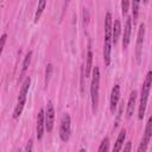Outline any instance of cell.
Masks as SVG:
<instances>
[{
	"label": "cell",
	"instance_id": "obj_1",
	"mask_svg": "<svg viewBox=\"0 0 152 152\" xmlns=\"http://www.w3.org/2000/svg\"><path fill=\"white\" fill-rule=\"evenodd\" d=\"M112 14L108 12L104 17V44H103V61L108 66L110 64V50H112Z\"/></svg>",
	"mask_w": 152,
	"mask_h": 152
},
{
	"label": "cell",
	"instance_id": "obj_2",
	"mask_svg": "<svg viewBox=\"0 0 152 152\" xmlns=\"http://www.w3.org/2000/svg\"><path fill=\"white\" fill-rule=\"evenodd\" d=\"M151 83H152V71H148L145 78V82L142 84L141 88V95H140V103H139V109H138V118L140 120H142L144 115H145V109L147 106V99L150 95V88H151Z\"/></svg>",
	"mask_w": 152,
	"mask_h": 152
},
{
	"label": "cell",
	"instance_id": "obj_3",
	"mask_svg": "<svg viewBox=\"0 0 152 152\" xmlns=\"http://www.w3.org/2000/svg\"><path fill=\"white\" fill-rule=\"evenodd\" d=\"M99 87H100V69L97 66H94L91 75V84H90V97H91V107L94 113H96L99 104Z\"/></svg>",
	"mask_w": 152,
	"mask_h": 152
},
{
	"label": "cell",
	"instance_id": "obj_4",
	"mask_svg": "<svg viewBox=\"0 0 152 152\" xmlns=\"http://www.w3.org/2000/svg\"><path fill=\"white\" fill-rule=\"evenodd\" d=\"M71 133V119L68 113H64L61 119V127H59V137L62 141H68Z\"/></svg>",
	"mask_w": 152,
	"mask_h": 152
},
{
	"label": "cell",
	"instance_id": "obj_5",
	"mask_svg": "<svg viewBox=\"0 0 152 152\" xmlns=\"http://www.w3.org/2000/svg\"><path fill=\"white\" fill-rule=\"evenodd\" d=\"M53 121H55V108L51 101L46 103V108L44 110V126L48 132H51L53 128Z\"/></svg>",
	"mask_w": 152,
	"mask_h": 152
},
{
	"label": "cell",
	"instance_id": "obj_6",
	"mask_svg": "<svg viewBox=\"0 0 152 152\" xmlns=\"http://www.w3.org/2000/svg\"><path fill=\"white\" fill-rule=\"evenodd\" d=\"M145 37V24H140L138 30V38H137V46H135V57L137 62H141V55H142V43Z\"/></svg>",
	"mask_w": 152,
	"mask_h": 152
},
{
	"label": "cell",
	"instance_id": "obj_7",
	"mask_svg": "<svg viewBox=\"0 0 152 152\" xmlns=\"http://www.w3.org/2000/svg\"><path fill=\"white\" fill-rule=\"evenodd\" d=\"M151 135H152V119L150 118L147 124H146V128H145V134H144V138L140 142V146L138 147V151L139 152H145L147 150V145L151 140Z\"/></svg>",
	"mask_w": 152,
	"mask_h": 152
},
{
	"label": "cell",
	"instance_id": "obj_8",
	"mask_svg": "<svg viewBox=\"0 0 152 152\" xmlns=\"http://www.w3.org/2000/svg\"><path fill=\"white\" fill-rule=\"evenodd\" d=\"M131 32H132V18L128 17L126 19V24H125V28H124V38H122V48H124V50H126L128 44H129Z\"/></svg>",
	"mask_w": 152,
	"mask_h": 152
},
{
	"label": "cell",
	"instance_id": "obj_9",
	"mask_svg": "<svg viewBox=\"0 0 152 152\" xmlns=\"http://www.w3.org/2000/svg\"><path fill=\"white\" fill-rule=\"evenodd\" d=\"M119 99H120V86L119 84H115L113 88H112V93H110V112L114 113L116 107H118V102H119Z\"/></svg>",
	"mask_w": 152,
	"mask_h": 152
},
{
	"label": "cell",
	"instance_id": "obj_10",
	"mask_svg": "<svg viewBox=\"0 0 152 152\" xmlns=\"http://www.w3.org/2000/svg\"><path fill=\"white\" fill-rule=\"evenodd\" d=\"M30 84H31V78L30 77H26L25 81L23 82V86L20 88V91H19V96H18V103H24L26 102V96H27V93H28V89H30Z\"/></svg>",
	"mask_w": 152,
	"mask_h": 152
},
{
	"label": "cell",
	"instance_id": "obj_11",
	"mask_svg": "<svg viewBox=\"0 0 152 152\" xmlns=\"http://www.w3.org/2000/svg\"><path fill=\"white\" fill-rule=\"evenodd\" d=\"M44 110L40 109L37 116V139H42L44 134Z\"/></svg>",
	"mask_w": 152,
	"mask_h": 152
},
{
	"label": "cell",
	"instance_id": "obj_12",
	"mask_svg": "<svg viewBox=\"0 0 152 152\" xmlns=\"http://www.w3.org/2000/svg\"><path fill=\"white\" fill-rule=\"evenodd\" d=\"M120 33H121V23L119 19H116L114 24H112V44L115 45L118 43Z\"/></svg>",
	"mask_w": 152,
	"mask_h": 152
},
{
	"label": "cell",
	"instance_id": "obj_13",
	"mask_svg": "<svg viewBox=\"0 0 152 152\" xmlns=\"http://www.w3.org/2000/svg\"><path fill=\"white\" fill-rule=\"evenodd\" d=\"M135 100H137V90H133L129 95L128 103H127V118H131L133 115L134 107H135Z\"/></svg>",
	"mask_w": 152,
	"mask_h": 152
},
{
	"label": "cell",
	"instance_id": "obj_14",
	"mask_svg": "<svg viewBox=\"0 0 152 152\" xmlns=\"http://www.w3.org/2000/svg\"><path fill=\"white\" fill-rule=\"evenodd\" d=\"M31 57H32V51H28L24 58V62H23V68H21V72H20V80L25 76L27 69H28V65H30V62H31Z\"/></svg>",
	"mask_w": 152,
	"mask_h": 152
},
{
	"label": "cell",
	"instance_id": "obj_15",
	"mask_svg": "<svg viewBox=\"0 0 152 152\" xmlns=\"http://www.w3.org/2000/svg\"><path fill=\"white\" fill-rule=\"evenodd\" d=\"M125 138H126V129H121L119 135H118V139H116V142L114 145V151H120L122 148V145H124V141H125Z\"/></svg>",
	"mask_w": 152,
	"mask_h": 152
},
{
	"label": "cell",
	"instance_id": "obj_16",
	"mask_svg": "<svg viewBox=\"0 0 152 152\" xmlns=\"http://www.w3.org/2000/svg\"><path fill=\"white\" fill-rule=\"evenodd\" d=\"M46 1L48 0H39L38 1V7H37V11H36V14H34V23H38V20L40 19V17H42V14L45 10Z\"/></svg>",
	"mask_w": 152,
	"mask_h": 152
},
{
	"label": "cell",
	"instance_id": "obj_17",
	"mask_svg": "<svg viewBox=\"0 0 152 152\" xmlns=\"http://www.w3.org/2000/svg\"><path fill=\"white\" fill-rule=\"evenodd\" d=\"M91 63H93V52L89 49L88 50V53H87V63H86V66H84V76L86 77H89V75H90Z\"/></svg>",
	"mask_w": 152,
	"mask_h": 152
},
{
	"label": "cell",
	"instance_id": "obj_18",
	"mask_svg": "<svg viewBox=\"0 0 152 152\" xmlns=\"http://www.w3.org/2000/svg\"><path fill=\"white\" fill-rule=\"evenodd\" d=\"M139 5H140V0H132V12H133V20L135 21L138 19L139 15Z\"/></svg>",
	"mask_w": 152,
	"mask_h": 152
},
{
	"label": "cell",
	"instance_id": "obj_19",
	"mask_svg": "<svg viewBox=\"0 0 152 152\" xmlns=\"http://www.w3.org/2000/svg\"><path fill=\"white\" fill-rule=\"evenodd\" d=\"M109 150V139L108 138H104L99 147V152H106Z\"/></svg>",
	"mask_w": 152,
	"mask_h": 152
},
{
	"label": "cell",
	"instance_id": "obj_20",
	"mask_svg": "<svg viewBox=\"0 0 152 152\" xmlns=\"http://www.w3.org/2000/svg\"><path fill=\"white\" fill-rule=\"evenodd\" d=\"M129 2H131V0H121V12H122V15L127 14L128 8H129Z\"/></svg>",
	"mask_w": 152,
	"mask_h": 152
},
{
	"label": "cell",
	"instance_id": "obj_21",
	"mask_svg": "<svg viewBox=\"0 0 152 152\" xmlns=\"http://www.w3.org/2000/svg\"><path fill=\"white\" fill-rule=\"evenodd\" d=\"M51 72H52V64H48L46 65V71H45V84L48 86L49 80L51 77Z\"/></svg>",
	"mask_w": 152,
	"mask_h": 152
},
{
	"label": "cell",
	"instance_id": "obj_22",
	"mask_svg": "<svg viewBox=\"0 0 152 152\" xmlns=\"http://www.w3.org/2000/svg\"><path fill=\"white\" fill-rule=\"evenodd\" d=\"M6 40H7V34L4 33V34L0 37V57H1V53H2V50H4V46H5Z\"/></svg>",
	"mask_w": 152,
	"mask_h": 152
},
{
	"label": "cell",
	"instance_id": "obj_23",
	"mask_svg": "<svg viewBox=\"0 0 152 152\" xmlns=\"http://www.w3.org/2000/svg\"><path fill=\"white\" fill-rule=\"evenodd\" d=\"M88 23H89V12H88V10L84 8V11H83V24H84V26H87Z\"/></svg>",
	"mask_w": 152,
	"mask_h": 152
},
{
	"label": "cell",
	"instance_id": "obj_24",
	"mask_svg": "<svg viewBox=\"0 0 152 152\" xmlns=\"http://www.w3.org/2000/svg\"><path fill=\"white\" fill-rule=\"evenodd\" d=\"M25 150H26V151H32V140H28V142H27Z\"/></svg>",
	"mask_w": 152,
	"mask_h": 152
},
{
	"label": "cell",
	"instance_id": "obj_25",
	"mask_svg": "<svg viewBox=\"0 0 152 152\" xmlns=\"http://www.w3.org/2000/svg\"><path fill=\"white\" fill-rule=\"evenodd\" d=\"M124 151H131V142H127V145L124 147Z\"/></svg>",
	"mask_w": 152,
	"mask_h": 152
},
{
	"label": "cell",
	"instance_id": "obj_26",
	"mask_svg": "<svg viewBox=\"0 0 152 152\" xmlns=\"http://www.w3.org/2000/svg\"><path fill=\"white\" fill-rule=\"evenodd\" d=\"M148 2V0H144V4H147Z\"/></svg>",
	"mask_w": 152,
	"mask_h": 152
}]
</instances>
